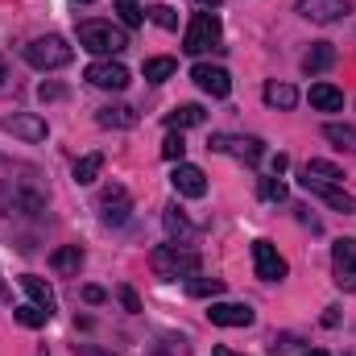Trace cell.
I'll use <instances>...</instances> for the list:
<instances>
[{
    "label": "cell",
    "mask_w": 356,
    "mask_h": 356,
    "mask_svg": "<svg viewBox=\"0 0 356 356\" xmlns=\"http://www.w3.org/2000/svg\"><path fill=\"white\" fill-rule=\"evenodd\" d=\"M0 211L38 220V216L46 211V195H42L33 182H25V178H4V182H0Z\"/></svg>",
    "instance_id": "cell-1"
},
{
    "label": "cell",
    "mask_w": 356,
    "mask_h": 356,
    "mask_svg": "<svg viewBox=\"0 0 356 356\" xmlns=\"http://www.w3.org/2000/svg\"><path fill=\"white\" fill-rule=\"evenodd\" d=\"M149 266H154V273L158 277H166V282H178V277H195L199 273V253H191L186 245H158L154 253H149Z\"/></svg>",
    "instance_id": "cell-2"
},
{
    "label": "cell",
    "mask_w": 356,
    "mask_h": 356,
    "mask_svg": "<svg viewBox=\"0 0 356 356\" xmlns=\"http://www.w3.org/2000/svg\"><path fill=\"white\" fill-rule=\"evenodd\" d=\"M79 46L88 50V54H120L124 46H129V38H124V29H116L112 21H83L79 25Z\"/></svg>",
    "instance_id": "cell-3"
},
{
    "label": "cell",
    "mask_w": 356,
    "mask_h": 356,
    "mask_svg": "<svg viewBox=\"0 0 356 356\" xmlns=\"http://www.w3.org/2000/svg\"><path fill=\"white\" fill-rule=\"evenodd\" d=\"M71 58H75V50H71L67 38H58V33L33 38V42L25 46V63H29L33 71H54V67H67Z\"/></svg>",
    "instance_id": "cell-4"
},
{
    "label": "cell",
    "mask_w": 356,
    "mask_h": 356,
    "mask_svg": "<svg viewBox=\"0 0 356 356\" xmlns=\"http://www.w3.org/2000/svg\"><path fill=\"white\" fill-rule=\"evenodd\" d=\"M182 50L186 54H207L220 50V17L216 13H195L186 33H182Z\"/></svg>",
    "instance_id": "cell-5"
},
{
    "label": "cell",
    "mask_w": 356,
    "mask_h": 356,
    "mask_svg": "<svg viewBox=\"0 0 356 356\" xmlns=\"http://www.w3.org/2000/svg\"><path fill=\"white\" fill-rule=\"evenodd\" d=\"M332 273H336L340 290H356V241L353 236H340L332 245Z\"/></svg>",
    "instance_id": "cell-6"
},
{
    "label": "cell",
    "mask_w": 356,
    "mask_h": 356,
    "mask_svg": "<svg viewBox=\"0 0 356 356\" xmlns=\"http://www.w3.org/2000/svg\"><path fill=\"white\" fill-rule=\"evenodd\" d=\"M0 129L4 133H13V137H21V141H29V145H38V141H46V120L38 116V112H13V116H0Z\"/></svg>",
    "instance_id": "cell-7"
},
{
    "label": "cell",
    "mask_w": 356,
    "mask_h": 356,
    "mask_svg": "<svg viewBox=\"0 0 356 356\" xmlns=\"http://www.w3.org/2000/svg\"><path fill=\"white\" fill-rule=\"evenodd\" d=\"M129 216H133L129 191H124V186H108V191L99 195V220H104L108 228H120V224H129Z\"/></svg>",
    "instance_id": "cell-8"
},
{
    "label": "cell",
    "mask_w": 356,
    "mask_h": 356,
    "mask_svg": "<svg viewBox=\"0 0 356 356\" xmlns=\"http://www.w3.org/2000/svg\"><path fill=\"white\" fill-rule=\"evenodd\" d=\"M83 79H88L91 88H99V91H124L129 88V67H120V63H112V58H99V63L88 67Z\"/></svg>",
    "instance_id": "cell-9"
},
{
    "label": "cell",
    "mask_w": 356,
    "mask_h": 356,
    "mask_svg": "<svg viewBox=\"0 0 356 356\" xmlns=\"http://www.w3.org/2000/svg\"><path fill=\"white\" fill-rule=\"evenodd\" d=\"M207 149H216V154H232V158H241V162H261V154H266V145L257 141V137H211L207 141Z\"/></svg>",
    "instance_id": "cell-10"
},
{
    "label": "cell",
    "mask_w": 356,
    "mask_h": 356,
    "mask_svg": "<svg viewBox=\"0 0 356 356\" xmlns=\"http://www.w3.org/2000/svg\"><path fill=\"white\" fill-rule=\"evenodd\" d=\"M294 8H298V17H307V21H315V25H332V21H340V17L353 13L348 0H298Z\"/></svg>",
    "instance_id": "cell-11"
},
{
    "label": "cell",
    "mask_w": 356,
    "mask_h": 356,
    "mask_svg": "<svg viewBox=\"0 0 356 356\" xmlns=\"http://www.w3.org/2000/svg\"><path fill=\"white\" fill-rule=\"evenodd\" d=\"M253 269H257L261 282H282L290 266H286V257H282L269 241H253Z\"/></svg>",
    "instance_id": "cell-12"
},
{
    "label": "cell",
    "mask_w": 356,
    "mask_h": 356,
    "mask_svg": "<svg viewBox=\"0 0 356 356\" xmlns=\"http://www.w3.org/2000/svg\"><path fill=\"white\" fill-rule=\"evenodd\" d=\"M207 319H211L216 327H249L257 315H253L249 302H211V307H207Z\"/></svg>",
    "instance_id": "cell-13"
},
{
    "label": "cell",
    "mask_w": 356,
    "mask_h": 356,
    "mask_svg": "<svg viewBox=\"0 0 356 356\" xmlns=\"http://www.w3.org/2000/svg\"><path fill=\"white\" fill-rule=\"evenodd\" d=\"M191 79L207 91V95H216V99H224V95L232 91V75H228L224 67H211V63H195V67H191Z\"/></svg>",
    "instance_id": "cell-14"
},
{
    "label": "cell",
    "mask_w": 356,
    "mask_h": 356,
    "mask_svg": "<svg viewBox=\"0 0 356 356\" xmlns=\"http://www.w3.org/2000/svg\"><path fill=\"white\" fill-rule=\"evenodd\" d=\"M170 182H175L178 195H186V199H203V195H207V175H203L199 166H191V162H178Z\"/></svg>",
    "instance_id": "cell-15"
},
{
    "label": "cell",
    "mask_w": 356,
    "mask_h": 356,
    "mask_svg": "<svg viewBox=\"0 0 356 356\" xmlns=\"http://www.w3.org/2000/svg\"><path fill=\"white\" fill-rule=\"evenodd\" d=\"M344 182V170L336 162H323V158H311L302 166V186H340Z\"/></svg>",
    "instance_id": "cell-16"
},
{
    "label": "cell",
    "mask_w": 356,
    "mask_h": 356,
    "mask_svg": "<svg viewBox=\"0 0 356 356\" xmlns=\"http://www.w3.org/2000/svg\"><path fill=\"white\" fill-rule=\"evenodd\" d=\"M162 224H166V232H170V241H175V245H186V241L195 236V224L186 220V211H182L178 203H170V207L162 211Z\"/></svg>",
    "instance_id": "cell-17"
},
{
    "label": "cell",
    "mask_w": 356,
    "mask_h": 356,
    "mask_svg": "<svg viewBox=\"0 0 356 356\" xmlns=\"http://www.w3.org/2000/svg\"><path fill=\"white\" fill-rule=\"evenodd\" d=\"M307 99H311V108H319V112H340V108H344V91L336 88V83H311Z\"/></svg>",
    "instance_id": "cell-18"
},
{
    "label": "cell",
    "mask_w": 356,
    "mask_h": 356,
    "mask_svg": "<svg viewBox=\"0 0 356 356\" xmlns=\"http://www.w3.org/2000/svg\"><path fill=\"white\" fill-rule=\"evenodd\" d=\"M327 67H336V46H332V42H315V46L307 50V58H302V71H307V75H323Z\"/></svg>",
    "instance_id": "cell-19"
},
{
    "label": "cell",
    "mask_w": 356,
    "mask_h": 356,
    "mask_svg": "<svg viewBox=\"0 0 356 356\" xmlns=\"http://www.w3.org/2000/svg\"><path fill=\"white\" fill-rule=\"evenodd\" d=\"M104 129H133L137 124V108H129V104H108V108H99V116H95Z\"/></svg>",
    "instance_id": "cell-20"
},
{
    "label": "cell",
    "mask_w": 356,
    "mask_h": 356,
    "mask_svg": "<svg viewBox=\"0 0 356 356\" xmlns=\"http://www.w3.org/2000/svg\"><path fill=\"white\" fill-rule=\"evenodd\" d=\"M203 120H207V112H203L199 104H178L175 112H166V124L178 129V133H182V129H195V124H203Z\"/></svg>",
    "instance_id": "cell-21"
},
{
    "label": "cell",
    "mask_w": 356,
    "mask_h": 356,
    "mask_svg": "<svg viewBox=\"0 0 356 356\" xmlns=\"http://www.w3.org/2000/svg\"><path fill=\"white\" fill-rule=\"evenodd\" d=\"M21 290H25V294H29L42 311H50V315H54V290H50L38 273H25V277H21Z\"/></svg>",
    "instance_id": "cell-22"
},
{
    "label": "cell",
    "mask_w": 356,
    "mask_h": 356,
    "mask_svg": "<svg viewBox=\"0 0 356 356\" xmlns=\"http://www.w3.org/2000/svg\"><path fill=\"white\" fill-rule=\"evenodd\" d=\"M311 195H319L327 207H336V211H344V216H356V199L353 195H344L340 186H307Z\"/></svg>",
    "instance_id": "cell-23"
},
{
    "label": "cell",
    "mask_w": 356,
    "mask_h": 356,
    "mask_svg": "<svg viewBox=\"0 0 356 356\" xmlns=\"http://www.w3.org/2000/svg\"><path fill=\"white\" fill-rule=\"evenodd\" d=\"M266 104L269 108H282V112H290L294 104H298V88L294 83H266Z\"/></svg>",
    "instance_id": "cell-24"
},
{
    "label": "cell",
    "mask_w": 356,
    "mask_h": 356,
    "mask_svg": "<svg viewBox=\"0 0 356 356\" xmlns=\"http://www.w3.org/2000/svg\"><path fill=\"white\" fill-rule=\"evenodd\" d=\"M79 266H83V249L79 245H63V249L50 253V269H58V273H79Z\"/></svg>",
    "instance_id": "cell-25"
},
{
    "label": "cell",
    "mask_w": 356,
    "mask_h": 356,
    "mask_svg": "<svg viewBox=\"0 0 356 356\" xmlns=\"http://www.w3.org/2000/svg\"><path fill=\"white\" fill-rule=\"evenodd\" d=\"M99 170H104V154H83V158L75 162V182H79V186H91V182L99 178Z\"/></svg>",
    "instance_id": "cell-26"
},
{
    "label": "cell",
    "mask_w": 356,
    "mask_h": 356,
    "mask_svg": "<svg viewBox=\"0 0 356 356\" xmlns=\"http://www.w3.org/2000/svg\"><path fill=\"white\" fill-rule=\"evenodd\" d=\"M323 137H327L336 149L356 154V129H353V124H327V129H323Z\"/></svg>",
    "instance_id": "cell-27"
},
{
    "label": "cell",
    "mask_w": 356,
    "mask_h": 356,
    "mask_svg": "<svg viewBox=\"0 0 356 356\" xmlns=\"http://www.w3.org/2000/svg\"><path fill=\"white\" fill-rule=\"evenodd\" d=\"M13 319H17L21 327H46L50 311H42L38 302H25V307H13Z\"/></svg>",
    "instance_id": "cell-28"
},
{
    "label": "cell",
    "mask_w": 356,
    "mask_h": 356,
    "mask_svg": "<svg viewBox=\"0 0 356 356\" xmlns=\"http://www.w3.org/2000/svg\"><path fill=\"white\" fill-rule=\"evenodd\" d=\"M141 71H145V79H149V83H166V79L178 71V63H175V58H145V67H141Z\"/></svg>",
    "instance_id": "cell-29"
},
{
    "label": "cell",
    "mask_w": 356,
    "mask_h": 356,
    "mask_svg": "<svg viewBox=\"0 0 356 356\" xmlns=\"http://www.w3.org/2000/svg\"><path fill=\"white\" fill-rule=\"evenodd\" d=\"M186 290H191L195 298H207V294L216 298V294H224V282H220V277H199V273H195V277H186Z\"/></svg>",
    "instance_id": "cell-30"
},
{
    "label": "cell",
    "mask_w": 356,
    "mask_h": 356,
    "mask_svg": "<svg viewBox=\"0 0 356 356\" xmlns=\"http://www.w3.org/2000/svg\"><path fill=\"white\" fill-rule=\"evenodd\" d=\"M116 13H120V21H124L129 29H137V25L145 21V8H141L137 0H116Z\"/></svg>",
    "instance_id": "cell-31"
},
{
    "label": "cell",
    "mask_w": 356,
    "mask_h": 356,
    "mask_svg": "<svg viewBox=\"0 0 356 356\" xmlns=\"http://www.w3.org/2000/svg\"><path fill=\"white\" fill-rule=\"evenodd\" d=\"M182 154H186V141H182L178 129H170L166 141H162V158H166V162H182Z\"/></svg>",
    "instance_id": "cell-32"
},
{
    "label": "cell",
    "mask_w": 356,
    "mask_h": 356,
    "mask_svg": "<svg viewBox=\"0 0 356 356\" xmlns=\"http://www.w3.org/2000/svg\"><path fill=\"white\" fill-rule=\"evenodd\" d=\"M145 17H149L154 25H162V29H178V13L170 8V4H154Z\"/></svg>",
    "instance_id": "cell-33"
},
{
    "label": "cell",
    "mask_w": 356,
    "mask_h": 356,
    "mask_svg": "<svg viewBox=\"0 0 356 356\" xmlns=\"http://www.w3.org/2000/svg\"><path fill=\"white\" fill-rule=\"evenodd\" d=\"M261 199H269V203H282L286 199V186H282V178H261Z\"/></svg>",
    "instance_id": "cell-34"
},
{
    "label": "cell",
    "mask_w": 356,
    "mask_h": 356,
    "mask_svg": "<svg viewBox=\"0 0 356 356\" xmlns=\"http://www.w3.org/2000/svg\"><path fill=\"white\" fill-rule=\"evenodd\" d=\"M120 307H124L129 315H137V311H141V298H137V290H133V286H120Z\"/></svg>",
    "instance_id": "cell-35"
},
{
    "label": "cell",
    "mask_w": 356,
    "mask_h": 356,
    "mask_svg": "<svg viewBox=\"0 0 356 356\" xmlns=\"http://www.w3.org/2000/svg\"><path fill=\"white\" fill-rule=\"evenodd\" d=\"M104 298H108V290H104V286H83V302H91V307H99Z\"/></svg>",
    "instance_id": "cell-36"
},
{
    "label": "cell",
    "mask_w": 356,
    "mask_h": 356,
    "mask_svg": "<svg viewBox=\"0 0 356 356\" xmlns=\"http://www.w3.org/2000/svg\"><path fill=\"white\" fill-rule=\"evenodd\" d=\"M75 356H112V353L99 348V344H75Z\"/></svg>",
    "instance_id": "cell-37"
},
{
    "label": "cell",
    "mask_w": 356,
    "mask_h": 356,
    "mask_svg": "<svg viewBox=\"0 0 356 356\" xmlns=\"http://www.w3.org/2000/svg\"><path fill=\"white\" fill-rule=\"evenodd\" d=\"M286 166H290V162H286V154H277V158H273V162H269V170H273V178L282 175V170H286Z\"/></svg>",
    "instance_id": "cell-38"
},
{
    "label": "cell",
    "mask_w": 356,
    "mask_h": 356,
    "mask_svg": "<svg viewBox=\"0 0 356 356\" xmlns=\"http://www.w3.org/2000/svg\"><path fill=\"white\" fill-rule=\"evenodd\" d=\"M58 95H63V88H46L42 83V99H58Z\"/></svg>",
    "instance_id": "cell-39"
},
{
    "label": "cell",
    "mask_w": 356,
    "mask_h": 356,
    "mask_svg": "<svg viewBox=\"0 0 356 356\" xmlns=\"http://www.w3.org/2000/svg\"><path fill=\"white\" fill-rule=\"evenodd\" d=\"M211 356H241V353H232V348H211Z\"/></svg>",
    "instance_id": "cell-40"
},
{
    "label": "cell",
    "mask_w": 356,
    "mask_h": 356,
    "mask_svg": "<svg viewBox=\"0 0 356 356\" xmlns=\"http://www.w3.org/2000/svg\"><path fill=\"white\" fill-rule=\"evenodd\" d=\"M302 356H332V353H323V348H311V353H302Z\"/></svg>",
    "instance_id": "cell-41"
},
{
    "label": "cell",
    "mask_w": 356,
    "mask_h": 356,
    "mask_svg": "<svg viewBox=\"0 0 356 356\" xmlns=\"http://www.w3.org/2000/svg\"><path fill=\"white\" fill-rule=\"evenodd\" d=\"M199 4H203V8H216V4H220V0H199Z\"/></svg>",
    "instance_id": "cell-42"
},
{
    "label": "cell",
    "mask_w": 356,
    "mask_h": 356,
    "mask_svg": "<svg viewBox=\"0 0 356 356\" xmlns=\"http://www.w3.org/2000/svg\"><path fill=\"white\" fill-rule=\"evenodd\" d=\"M0 298H8V290H4V282H0Z\"/></svg>",
    "instance_id": "cell-43"
},
{
    "label": "cell",
    "mask_w": 356,
    "mask_h": 356,
    "mask_svg": "<svg viewBox=\"0 0 356 356\" xmlns=\"http://www.w3.org/2000/svg\"><path fill=\"white\" fill-rule=\"evenodd\" d=\"M0 83H4V58H0Z\"/></svg>",
    "instance_id": "cell-44"
},
{
    "label": "cell",
    "mask_w": 356,
    "mask_h": 356,
    "mask_svg": "<svg viewBox=\"0 0 356 356\" xmlns=\"http://www.w3.org/2000/svg\"><path fill=\"white\" fill-rule=\"evenodd\" d=\"M83 4H91V0H83Z\"/></svg>",
    "instance_id": "cell-45"
}]
</instances>
